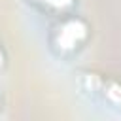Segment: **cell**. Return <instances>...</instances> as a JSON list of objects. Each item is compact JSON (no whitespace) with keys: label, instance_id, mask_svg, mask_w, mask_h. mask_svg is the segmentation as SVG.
Masks as SVG:
<instances>
[{"label":"cell","instance_id":"6da1fadb","mask_svg":"<svg viewBox=\"0 0 121 121\" xmlns=\"http://www.w3.org/2000/svg\"><path fill=\"white\" fill-rule=\"evenodd\" d=\"M85 25L78 19H68L59 26L57 32V45L60 47V51H74L76 47H79V43L85 40Z\"/></svg>","mask_w":121,"mask_h":121},{"label":"cell","instance_id":"7a4b0ae2","mask_svg":"<svg viewBox=\"0 0 121 121\" xmlns=\"http://www.w3.org/2000/svg\"><path fill=\"white\" fill-rule=\"evenodd\" d=\"M104 95H106V98H108L113 106H121V85H119V83H115V81L108 83Z\"/></svg>","mask_w":121,"mask_h":121},{"label":"cell","instance_id":"3957f363","mask_svg":"<svg viewBox=\"0 0 121 121\" xmlns=\"http://www.w3.org/2000/svg\"><path fill=\"white\" fill-rule=\"evenodd\" d=\"M49 4H53V6H57V8H62V6H66V4H70L72 0H47Z\"/></svg>","mask_w":121,"mask_h":121},{"label":"cell","instance_id":"277c9868","mask_svg":"<svg viewBox=\"0 0 121 121\" xmlns=\"http://www.w3.org/2000/svg\"><path fill=\"white\" fill-rule=\"evenodd\" d=\"M0 62H2V53H0Z\"/></svg>","mask_w":121,"mask_h":121}]
</instances>
